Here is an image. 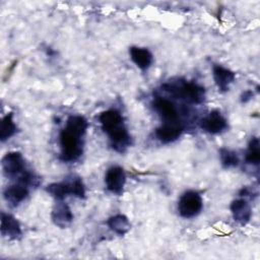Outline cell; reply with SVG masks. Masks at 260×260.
<instances>
[{"label":"cell","instance_id":"21","mask_svg":"<svg viewBox=\"0 0 260 260\" xmlns=\"http://www.w3.org/2000/svg\"><path fill=\"white\" fill-rule=\"evenodd\" d=\"M254 96V92L252 90H245L242 94H241V103L246 104L249 101H251Z\"/></svg>","mask_w":260,"mask_h":260},{"label":"cell","instance_id":"11","mask_svg":"<svg viewBox=\"0 0 260 260\" xmlns=\"http://www.w3.org/2000/svg\"><path fill=\"white\" fill-rule=\"evenodd\" d=\"M3 196L6 202L11 207H16L28 196V185L23 182L17 181L15 184H12L5 188Z\"/></svg>","mask_w":260,"mask_h":260},{"label":"cell","instance_id":"19","mask_svg":"<svg viewBox=\"0 0 260 260\" xmlns=\"http://www.w3.org/2000/svg\"><path fill=\"white\" fill-rule=\"evenodd\" d=\"M245 161L248 165L258 167L260 164V143L256 136L251 137L245 154Z\"/></svg>","mask_w":260,"mask_h":260},{"label":"cell","instance_id":"16","mask_svg":"<svg viewBox=\"0 0 260 260\" xmlns=\"http://www.w3.org/2000/svg\"><path fill=\"white\" fill-rule=\"evenodd\" d=\"M129 55L133 63L142 71H146L153 62V56L147 48L132 46L129 48Z\"/></svg>","mask_w":260,"mask_h":260},{"label":"cell","instance_id":"18","mask_svg":"<svg viewBox=\"0 0 260 260\" xmlns=\"http://www.w3.org/2000/svg\"><path fill=\"white\" fill-rule=\"evenodd\" d=\"M16 131H17V127L13 121V113L9 112L3 117L1 121L0 140L2 142L8 140L10 137H12L16 133Z\"/></svg>","mask_w":260,"mask_h":260},{"label":"cell","instance_id":"17","mask_svg":"<svg viewBox=\"0 0 260 260\" xmlns=\"http://www.w3.org/2000/svg\"><path fill=\"white\" fill-rule=\"evenodd\" d=\"M107 224L109 229L115 234H117L118 236H124L129 232L131 228L128 217L121 213H118L109 217L107 220Z\"/></svg>","mask_w":260,"mask_h":260},{"label":"cell","instance_id":"12","mask_svg":"<svg viewBox=\"0 0 260 260\" xmlns=\"http://www.w3.org/2000/svg\"><path fill=\"white\" fill-rule=\"evenodd\" d=\"M51 218L55 225L60 229L69 226L73 220V213L67 203L63 200H57L51 213Z\"/></svg>","mask_w":260,"mask_h":260},{"label":"cell","instance_id":"20","mask_svg":"<svg viewBox=\"0 0 260 260\" xmlns=\"http://www.w3.org/2000/svg\"><path fill=\"white\" fill-rule=\"evenodd\" d=\"M219 158H220V164L224 169L236 168L239 166V162H240L237 152L225 147H222L219 149Z\"/></svg>","mask_w":260,"mask_h":260},{"label":"cell","instance_id":"8","mask_svg":"<svg viewBox=\"0 0 260 260\" xmlns=\"http://www.w3.org/2000/svg\"><path fill=\"white\" fill-rule=\"evenodd\" d=\"M125 183H126V174L122 167L112 166L107 170L105 175V184L109 192L117 196L122 195L124 191Z\"/></svg>","mask_w":260,"mask_h":260},{"label":"cell","instance_id":"2","mask_svg":"<svg viewBox=\"0 0 260 260\" xmlns=\"http://www.w3.org/2000/svg\"><path fill=\"white\" fill-rule=\"evenodd\" d=\"M99 122L103 131L108 135L112 148L120 153L127 150L132 144V138L125 125L122 114L116 109H110L102 112Z\"/></svg>","mask_w":260,"mask_h":260},{"label":"cell","instance_id":"14","mask_svg":"<svg viewBox=\"0 0 260 260\" xmlns=\"http://www.w3.org/2000/svg\"><path fill=\"white\" fill-rule=\"evenodd\" d=\"M233 218L241 225L247 224L252 216V208L247 199L241 197L232 201L230 206Z\"/></svg>","mask_w":260,"mask_h":260},{"label":"cell","instance_id":"13","mask_svg":"<svg viewBox=\"0 0 260 260\" xmlns=\"http://www.w3.org/2000/svg\"><path fill=\"white\" fill-rule=\"evenodd\" d=\"M213 80L220 92H226L236 79V73L219 64L212 65Z\"/></svg>","mask_w":260,"mask_h":260},{"label":"cell","instance_id":"3","mask_svg":"<svg viewBox=\"0 0 260 260\" xmlns=\"http://www.w3.org/2000/svg\"><path fill=\"white\" fill-rule=\"evenodd\" d=\"M161 88L175 99L183 100L190 104L199 105L205 100V88L194 81L180 78L176 81L164 83Z\"/></svg>","mask_w":260,"mask_h":260},{"label":"cell","instance_id":"1","mask_svg":"<svg viewBox=\"0 0 260 260\" xmlns=\"http://www.w3.org/2000/svg\"><path fill=\"white\" fill-rule=\"evenodd\" d=\"M87 128L88 122L83 116L71 115L67 118L59 135L60 159L62 161L74 162L82 155Z\"/></svg>","mask_w":260,"mask_h":260},{"label":"cell","instance_id":"6","mask_svg":"<svg viewBox=\"0 0 260 260\" xmlns=\"http://www.w3.org/2000/svg\"><path fill=\"white\" fill-rule=\"evenodd\" d=\"M2 170L4 175L10 179H19L27 173L24 158L18 151H11L3 156Z\"/></svg>","mask_w":260,"mask_h":260},{"label":"cell","instance_id":"7","mask_svg":"<svg viewBox=\"0 0 260 260\" xmlns=\"http://www.w3.org/2000/svg\"><path fill=\"white\" fill-rule=\"evenodd\" d=\"M153 110L158 114L161 123H181L176 106L168 99L155 95L151 102Z\"/></svg>","mask_w":260,"mask_h":260},{"label":"cell","instance_id":"5","mask_svg":"<svg viewBox=\"0 0 260 260\" xmlns=\"http://www.w3.org/2000/svg\"><path fill=\"white\" fill-rule=\"evenodd\" d=\"M177 208L182 217L193 218L201 212L203 208V199L197 191L188 190L180 196Z\"/></svg>","mask_w":260,"mask_h":260},{"label":"cell","instance_id":"9","mask_svg":"<svg viewBox=\"0 0 260 260\" xmlns=\"http://www.w3.org/2000/svg\"><path fill=\"white\" fill-rule=\"evenodd\" d=\"M200 128L209 134H220L229 128L226 119L218 110L211 111L200 120Z\"/></svg>","mask_w":260,"mask_h":260},{"label":"cell","instance_id":"4","mask_svg":"<svg viewBox=\"0 0 260 260\" xmlns=\"http://www.w3.org/2000/svg\"><path fill=\"white\" fill-rule=\"evenodd\" d=\"M46 192L56 200H63L68 195L82 199L85 197V186L81 178L72 177L70 180L49 184Z\"/></svg>","mask_w":260,"mask_h":260},{"label":"cell","instance_id":"10","mask_svg":"<svg viewBox=\"0 0 260 260\" xmlns=\"http://www.w3.org/2000/svg\"><path fill=\"white\" fill-rule=\"evenodd\" d=\"M185 130V125L181 123H161L155 129V137L164 144L172 143L179 139Z\"/></svg>","mask_w":260,"mask_h":260},{"label":"cell","instance_id":"15","mask_svg":"<svg viewBox=\"0 0 260 260\" xmlns=\"http://www.w3.org/2000/svg\"><path fill=\"white\" fill-rule=\"evenodd\" d=\"M19 221L11 214L1 212V235L8 240H16L21 236Z\"/></svg>","mask_w":260,"mask_h":260}]
</instances>
